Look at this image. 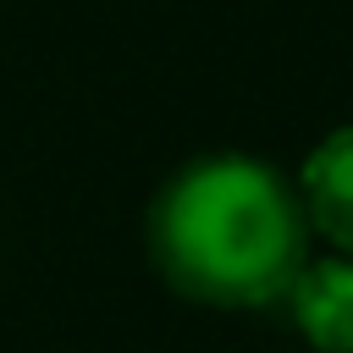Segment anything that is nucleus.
<instances>
[{"instance_id": "7ed1b4c3", "label": "nucleus", "mask_w": 353, "mask_h": 353, "mask_svg": "<svg viewBox=\"0 0 353 353\" xmlns=\"http://www.w3.org/2000/svg\"><path fill=\"white\" fill-rule=\"evenodd\" d=\"M287 303L320 353H353V254L309 259L287 287Z\"/></svg>"}, {"instance_id": "f257e3e1", "label": "nucleus", "mask_w": 353, "mask_h": 353, "mask_svg": "<svg viewBox=\"0 0 353 353\" xmlns=\"http://www.w3.org/2000/svg\"><path fill=\"white\" fill-rule=\"evenodd\" d=\"M149 248L160 276L215 309L287 298L309 265V215L298 182L254 154H204L182 165L154 210Z\"/></svg>"}, {"instance_id": "f03ea898", "label": "nucleus", "mask_w": 353, "mask_h": 353, "mask_svg": "<svg viewBox=\"0 0 353 353\" xmlns=\"http://www.w3.org/2000/svg\"><path fill=\"white\" fill-rule=\"evenodd\" d=\"M298 199L309 232L331 237L336 254H353V127H336L309 149L298 171Z\"/></svg>"}]
</instances>
